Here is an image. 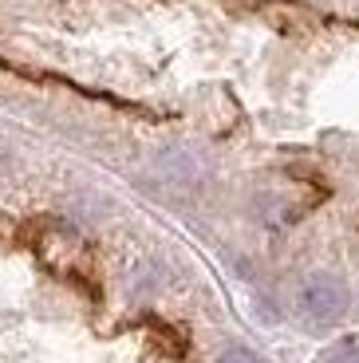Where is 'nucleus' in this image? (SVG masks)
Instances as JSON below:
<instances>
[{
  "mask_svg": "<svg viewBox=\"0 0 359 363\" xmlns=\"http://www.w3.org/2000/svg\"><path fill=\"white\" fill-rule=\"evenodd\" d=\"M300 312L312 324H336L348 312V289L340 281H332V277H312L300 289Z\"/></svg>",
  "mask_w": 359,
  "mask_h": 363,
  "instance_id": "1",
  "label": "nucleus"
},
{
  "mask_svg": "<svg viewBox=\"0 0 359 363\" xmlns=\"http://www.w3.org/2000/svg\"><path fill=\"white\" fill-rule=\"evenodd\" d=\"M324 363H359V336L340 340V344L328 352V359H324Z\"/></svg>",
  "mask_w": 359,
  "mask_h": 363,
  "instance_id": "2",
  "label": "nucleus"
},
{
  "mask_svg": "<svg viewBox=\"0 0 359 363\" xmlns=\"http://www.w3.org/2000/svg\"><path fill=\"white\" fill-rule=\"evenodd\" d=\"M217 363H265L253 347H225L221 355H217Z\"/></svg>",
  "mask_w": 359,
  "mask_h": 363,
  "instance_id": "3",
  "label": "nucleus"
}]
</instances>
